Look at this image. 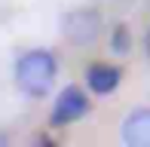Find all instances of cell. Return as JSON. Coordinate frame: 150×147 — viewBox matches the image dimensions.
Wrapping results in <instances>:
<instances>
[{
  "mask_svg": "<svg viewBox=\"0 0 150 147\" xmlns=\"http://www.w3.org/2000/svg\"><path fill=\"white\" fill-rule=\"evenodd\" d=\"M58 77V61L46 49H31L16 61V86L31 98H43Z\"/></svg>",
  "mask_w": 150,
  "mask_h": 147,
  "instance_id": "cell-1",
  "label": "cell"
},
{
  "mask_svg": "<svg viewBox=\"0 0 150 147\" xmlns=\"http://www.w3.org/2000/svg\"><path fill=\"white\" fill-rule=\"evenodd\" d=\"M120 80H122V71L113 68V64H104V61L92 64V68L86 71V83H89V89L95 95H110L120 86Z\"/></svg>",
  "mask_w": 150,
  "mask_h": 147,
  "instance_id": "cell-5",
  "label": "cell"
},
{
  "mask_svg": "<svg viewBox=\"0 0 150 147\" xmlns=\"http://www.w3.org/2000/svg\"><path fill=\"white\" fill-rule=\"evenodd\" d=\"M110 46H113V52H120V55H126V52L132 49V34H129V28H126V25H117V28H113Z\"/></svg>",
  "mask_w": 150,
  "mask_h": 147,
  "instance_id": "cell-6",
  "label": "cell"
},
{
  "mask_svg": "<svg viewBox=\"0 0 150 147\" xmlns=\"http://www.w3.org/2000/svg\"><path fill=\"white\" fill-rule=\"evenodd\" d=\"M144 46H147V55H150V31H147V37H144Z\"/></svg>",
  "mask_w": 150,
  "mask_h": 147,
  "instance_id": "cell-7",
  "label": "cell"
},
{
  "mask_svg": "<svg viewBox=\"0 0 150 147\" xmlns=\"http://www.w3.org/2000/svg\"><path fill=\"white\" fill-rule=\"evenodd\" d=\"M61 34H64V40L74 43V46H92L95 40L101 37V12L89 9V6L71 9L64 18H61Z\"/></svg>",
  "mask_w": 150,
  "mask_h": 147,
  "instance_id": "cell-2",
  "label": "cell"
},
{
  "mask_svg": "<svg viewBox=\"0 0 150 147\" xmlns=\"http://www.w3.org/2000/svg\"><path fill=\"white\" fill-rule=\"evenodd\" d=\"M120 138L129 147H150V107H138L129 113L122 119Z\"/></svg>",
  "mask_w": 150,
  "mask_h": 147,
  "instance_id": "cell-4",
  "label": "cell"
},
{
  "mask_svg": "<svg viewBox=\"0 0 150 147\" xmlns=\"http://www.w3.org/2000/svg\"><path fill=\"white\" fill-rule=\"evenodd\" d=\"M89 110V98L80 86H67L61 89V95L55 98V107H52V117L49 123L52 126H67V123H77L80 117H86Z\"/></svg>",
  "mask_w": 150,
  "mask_h": 147,
  "instance_id": "cell-3",
  "label": "cell"
}]
</instances>
